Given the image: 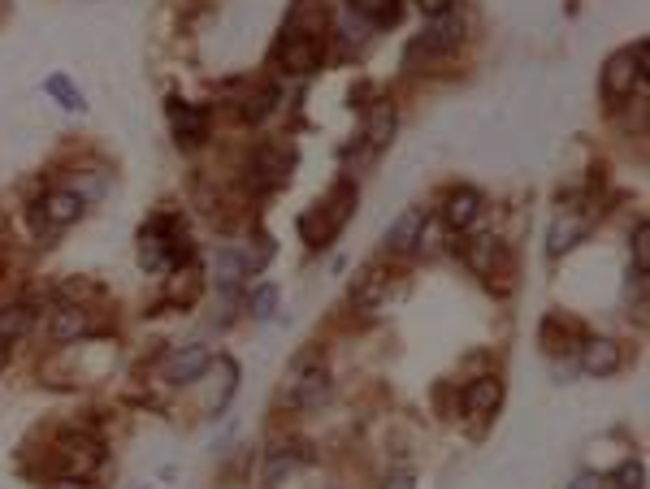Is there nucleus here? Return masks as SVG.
<instances>
[{"label": "nucleus", "instance_id": "aec40b11", "mask_svg": "<svg viewBox=\"0 0 650 489\" xmlns=\"http://www.w3.org/2000/svg\"><path fill=\"white\" fill-rule=\"evenodd\" d=\"M499 260H503V243L494 239V234H477V239L464 243V264L477 277H494V264Z\"/></svg>", "mask_w": 650, "mask_h": 489}, {"label": "nucleus", "instance_id": "39448f33", "mask_svg": "<svg viewBox=\"0 0 650 489\" xmlns=\"http://www.w3.org/2000/svg\"><path fill=\"white\" fill-rule=\"evenodd\" d=\"M425 226H429L425 208H403L382 234V251L386 256H408V251H416L425 243Z\"/></svg>", "mask_w": 650, "mask_h": 489}, {"label": "nucleus", "instance_id": "4468645a", "mask_svg": "<svg viewBox=\"0 0 650 489\" xmlns=\"http://www.w3.org/2000/svg\"><path fill=\"white\" fill-rule=\"evenodd\" d=\"M87 213V200L78 191H48L44 195V204H39V221H44V226H74L78 217Z\"/></svg>", "mask_w": 650, "mask_h": 489}, {"label": "nucleus", "instance_id": "dca6fc26", "mask_svg": "<svg viewBox=\"0 0 650 489\" xmlns=\"http://www.w3.org/2000/svg\"><path fill=\"white\" fill-rule=\"evenodd\" d=\"M585 234H590V217H585V213H572V208H568V213L551 226V239H546V256H551V260L568 256V251L577 247Z\"/></svg>", "mask_w": 650, "mask_h": 489}, {"label": "nucleus", "instance_id": "cd10ccee", "mask_svg": "<svg viewBox=\"0 0 650 489\" xmlns=\"http://www.w3.org/2000/svg\"><path fill=\"white\" fill-rule=\"evenodd\" d=\"M607 481H611V489H646V464L642 459H624Z\"/></svg>", "mask_w": 650, "mask_h": 489}, {"label": "nucleus", "instance_id": "6ab92c4d", "mask_svg": "<svg viewBox=\"0 0 650 489\" xmlns=\"http://www.w3.org/2000/svg\"><path fill=\"white\" fill-rule=\"evenodd\" d=\"M395 126H399L395 104H390V100H373L369 104V117H364V143H369L373 152L386 148L390 135H395Z\"/></svg>", "mask_w": 650, "mask_h": 489}, {"label": "nucleus", "instance_id": "0eeeda50", "mask_svg": "<svg viewBox=\"0 0 650 489\" xmlns=\"http://www.w3.org/2000/svg\"><path fill=\"white\" fill-rule=\"evenodd\" d=\"M165 113H169V126H174V139L182 148H195V143L208 139V109L204 104H187V100L169 96Z\"/></svg>", "mask_w": 650, "mask_h": 489}, {"label": "nucleus", "instance_id": "72a5a7b5", "mask_svg": "<svg viewBox=\"0 0 650 489\" xmlns=\"http://www.w3.org/2000/svg\"><path fill=\"white\" fill-rule=\"evenodd\" d=\"M48 489H96V485H91V477H52Z\"/></svg>", "mask_w": 650, "mask_h": 489}, {"label": "nucleus", "instance_id": "bb28decb", "mask_svg": "<svg viewBox=\"0 0 650 489\" xmlns=\"http://www.w3.org/2000/svg\"><path fill=\"white\" fill-rule=\"evenodd\" d=\"M273 312H278V286L260 282L252 295H247V316H252V321H273Z\"/></svg>", "mask_w": 650, "mask_h": 489}, {"label": "nucleus", "instance_id": "f257e3e1", "mask_svg": "<svg viewBox=\"0 0 650 489\" xmlns=\"http://www.w3.org/2000/svg\"><path fill=\"white\" fill-rule=\"evenodd\" d=\"M356 200H360L356 182H347V178H343L330 195H325V204L317 208V213H312V217H321V226H317V221H308V217H299V234H304V239H308L312 247H325V243H330L334 234L351 221V213H356Z\"/></svg>", "mask_w": 650, "mask_h": 489}, {"label": "nucleus", "instance_id": "423d86ee", "mask_svg": "<svg viewBox=\"0 0 650 489\" xmlns=\"http://www.w3.org/2000/svg\"><path fill=\"white\" fill-rule=\"evenodd\" d=\"M330 394H334V381L317 364V368H308V373H299L291 381V390H286V403H291L295 412H321V407L330 403Z\"/></svg>", "mask_w": 650, "mask_h": 489}, {"label": "nucleus", "instance_id": "4be33fe9", "mask_svg": "<svg viewBox=\"0 0 650 489\" xmlns=\"http://www.w3.org/2000/svg\"><path fill=\"white\" fill-rule=\"evenodd\" d=\"M35 329V308L31 303H5L0 308V347H13Z\"/></svg>", "mask_w": 650, "mask_h": 489}, {"label": "nucleus", "instance_id": "20e7f679", "mask_svg": "<svg viewBox=\"0 0 650 489\" xmlns=\"http://www.w3.org/2000/svg\"><path fill=\"white\" fill-rule=\"evenodd\" d=\"M208 368H213V347H204V342H191V347H178L165 355L161 364V377L169 386H195Z\"/></svg>", "mask_w": 650, "mask_h": 489}, {"label": "nucleus", "instance_id": "1a4fd4ad", "mask_svg": "<svg viewBox=\"0 0 650 489\" xmlns=\"http://www.w3.org/2000/svg\"><path fill=\"white\" fill-rule=\"evenodd\" d=\"M633 83L646 87L642 78H637L633 52H629V48H624V52H611L607 65H603V74H598V87H603V96H607L611 104H620L624 96H633Z\"/></svg>", "mask_w": 650, "mask_h": 489}, {"label": "nucleus", "instance_id": "ddd939ff", "mask_svg": "<svg viewBox=\"0 0 650 489\" xmlns=\"http://www.w3.org/2000/svg\"><path fill=\"white\" fill-rule=\"evenodd\" d=\"M308 446L304 442H278L273 451L265 455V489H278L286 485L299 472V464H308Z\"/></svg>", "mask_w": 650, "mask_h": 489}, {"label": "nucleus", "instance_id": "473e14b6", "mask_svg": "<svg viewBox=\"0 0 650 489\" xmlns=\"http://www.w3.org/2000/svg\"><path fill=\"white\" fill-rule=\"evenodd\" d=\"M382 489H416V477H412V472H386Z\"/></svg>", "mask_w": 650, "mask_h": 489}, {"label": "nucleus", "instance_id": "f8f14e48", "mask_svg": "<svg viewBox=\"0 0 650 489\" xmlns=\"http://www.w3.org/2000/svg\"><path fill=\"white\" fill-rule=\"evenodd\" d=\"M91 334H100V325L91 321V312L83 303H65V308H57V316H52V325H48V338L57 342V347H70V342H83Z\"/></svg>", "mask_w": 650, "mask_h": 489}, {"label": "nucleus", "instance_id": "c756f323", "mask_svg": "<svg viewBox=\"0 0 650 489\" xmlns=\"http://www.w3.org/2000/svg\"><path fill=\"white\" fill-rule=\"evenodd\" d=\"M568 489H611V481L603 477V472H577Z\"/></svg>", "mask_w": 650, "mask_h": 489}, {"label": "nucleus", "instance_id": "9d476101", "mask_svg": "<svg viewBox=\"0 0 650 489\" xmlns=\"http://www.w3.org/2000/svg\"><path fill=\"white\" fill-rule=\"evenodd\" d=\"M286 178H291V152L273 148V143H260L252 152V165H247V182H256L260 191H269V187H282Z\"/></svg>", "mask_w": 650, "mask_h": 489}, {"label": "nucleus", "instance_id": "5701e85b", "mask_svg": "<svg viewBox=\"0 0 650 489\" xmlns=\"http://www.w3.org/2000/svg\"><path fill=\"white\" fill-rule=\"evenodd\" d=\"M538 342L551 355H559V351H577V342H581V329L577 325H564L559 321V312H551L542 321V334H538Z\"/></svg>", "mask_w": 650, "mask_h": 489}, {"label": "nucleus", "instance_id": "7c9ffc66", "mask_svg": "<svg viewBox=\"0 0 650 489\" xmlns=\"http://www.w3.org/2000/svg\"><path fill=\"white\" fill-rule=\"evenodd\" d=\"M61 295H65V299H78V303H83V299L96 295V286H91V282H65V286H61Z\"/></svg>", "mask_w": 650, "mask_h": 489}, {"label": "nucleus", "instance_id": "6e6552de", "mask_svg": "<svg viewBox=\"0 0 650 489\" xmlns=\"http://www.w3.org/2000/svg\"><path fill=\"white\" fill-rule=\"evenodd\" d=\"M577 364L585 377H616L624 364V351H620V342H611V338H581Z\"/></svg>", "mask_w": 650, "mask_h": 489}, {"label": "nucleus", "instance_id": "2f4dec72", "mask_svg": "<svg viewBox=\"0 0 650 489\" xmlns=\"http://www.w3.org/2000/svg\"><path fill=\"white\" fill-rule=\"evenodd\" d=\"M416 9H421L425 18H442L447 9H455V0H416Z\"/></svg>", "mask_w": 650, "mask_h": 489}, {"label": "nucleus", "instance_id": "f3484780", "mask_svg": "<svg viewBox=\"0 0 650 489\" xmlns=\"http://www.w3.org/2000/svg\"><path fill=\"white\" fill-rule=\"evenodd\" d=\"M347 13L360 18L369 31H390L403 18V0H347Z\"/></svg>", "mask_w": 650, "mask_h": 489}, {"label": "nucleus", "instance_id": "b1692460", "mask_svg": "<svg viewBox=\"0 0 650 489\" xmlns=\"http://www.w3.org/2000/svg\"><path fill=\"white\" fill-rule=\"evenodd\" d=\"M213 273H217V290H221L226 299L234 295V290H239V282L247 277V269H243V260H239V251H234V247H217Z\"/></svg>", "mask_w": 650, "mask_h": 489}, {"label": "nucleus", "instance_id": "a878e982", "mask_svg": "<svg viewBox=\"0 0 650 489\" xmlns=\"http://www.w3.org/2000/svg\"><path fill=\"white\" fill-rule=\"evenodd\" d=\"M44 91H48V96L61 104V109H70V113H83V109H87L83 91H78V87H74L65 74H48V78H44Z\"/></svg>", "mask_w": 650, "mask_h": 489}, {"label": "nucleus", "instance_id": "f03ea898", "mask_svg": "<svg viewBox=\"0 0 650 489\" xmlns=\"http://www.w3.org/2000/svg\"><path fill=\"white\" fill-rule=\"evenodd\" d=\"M52 464H57L61 477H91L104 464V442H96L91 433H61L57 446H52Z\"/></svg>", "mask_w": 650, "mask_h": 489}, {"label": "nucleus", "instance_id": "412c9836", "mask_svg": "<svg viewBox=\"0 0 650 489\" xmlns=\"http://www.w3.org/2000/svg\"><path fill=\"white\" fill-rule=\"evenodd\" d=\"M174 277H169V303H182V308H191L195 299H200V290H204V269L195 260L187 264H178V269H169Z\"/></svg>", "mask_w": 650, "mask_h": 489}, {"label": "nucleus", "instance_id": "2eb2a0df", "mask_svg": "<svg viewBox=\"0 0 650 489\" xmlns=\"http://www.w3.org/2000/svg\"><path fill=\"white\" fill-rule=\"evenodd\" d=\"M499 403H503V381L499 377H477V381H468L464 394H460V407L468 416H494Z\"/></svg>", "mask_w": 650, "mask_h": 489}, {"label": "nucleus", "instance_id": "393cba45", "mask_svg": "<svg viewBox=\"0 0 650 489\" xmlns=\"http://www.w3.org/2000/svg\"><path fill=\"white\" fill-rule=\"evenodd\" d=\"M273 109H278V87H260V91H252V96L239 100V117L247 126H260Z\"/></svg>", "mask_w": 650, "mask_h": 489}, {"label": "nucleus", "instance_id": "7ed1b4c3", "mask_svg": "<svg viewBox=\"0 0 650 489\" xmlns=\"http://www.w3.org/2000/svg\"><path fill=\"white\" fill-rule=\"evenodd\" d=\"M273 61H278L286 74L308 78V74L321 70L325 48H321V39L312 35V31H291V26H286L282 39H278V52H273Z\"/></svg>", "mask_w": 650, "mask_h": 489}, {"label": "nucleus", "instance_id": "a211bd4d", "mask_svg": "<svg viewBox=\"0 0 650 489\" xmlns=\"http://www.w3.org/2000/svg\"><path fill=\"white\" fill-rule=\"evenodd\" d=\"M386 290H390V277L382 264H364V269L351 277V303H356V308H377V303L386 299Z\"/></svg>", "mask_w": 650, "mask_h": 489}, {"label": "nucleus", "instance_id": "c85d7f7f", "mask_svg": "<svg viewBox=\"0 0 650 489\" xmlns=\"http://www.w3.org/2000/svg\"><path fill=\"white\" fill-rule=\"evenodd\" d=\"M633 269H650V226H646V221H637V230H633Z\"/></svg>", "mask_w": 650, "mask_h": 489}, {"label": "nucleus", "instance_id": "9b49d317", "mask_svg": "<svg viewBox=\"0 0 650 489\" xmlns=\"http://www.w3.org/2000/svg\"><path fill=\"white\" fill-rule=\"evenodd\" d=\"M481 204H486V200H481L477 187H455V191L442 195L438 217H442V226H447V230H460L464 234L481 217Z\"/></svg>", "mask_w": 650, "mask_h": 489}]
</instances>
